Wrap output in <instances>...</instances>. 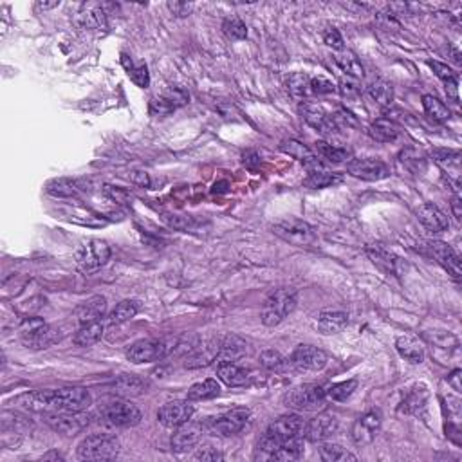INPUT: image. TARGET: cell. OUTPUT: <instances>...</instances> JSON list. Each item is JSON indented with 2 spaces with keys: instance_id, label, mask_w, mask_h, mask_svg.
Segmentation results:
<instances>
[{
  "instance_id": "cell-1",
  "label": "cell",
  "mask_w": 462,
  "mask_h": 462,
  "mask_svg": "<svg viewBox=\"0 0 462 462\" xmlns=\"http://www.w3.org/2000/svg\"><path fill=\"white\" fill-rule=\"evenodd\" d=\"M307 421L300 413H288L278 419H275L267 426L266 433L258 441V455L260 458H269L271 454L278 448L282 442L291 441L296 437H304Z\"/></svg>"
},
{
  "instance_id": "cell-2",
  "label": "cell",
  "mask_w": 462,
  "mask_h": 462,
  "mask_svg": "<svg viewBox=\"0 0 462 462\" xmlns=\"http://www.w3.org/2000/svg\"><path fill=\"white\" fill-rule=\"evenodd\" d=\"M298 304V293L293 288L276 289L264 302L262 323L266 327H276L291 314Z\"/></svg>"
},
{
  "instance_id": "cell-3",
  "label": "cell",
  "mask_w": 462,
  "mask_h": 462,
  "mask_svg": "<svg viewBox=\"0 0 462 462\" xmlns=\"http://www.w3.org/2000/svg\"><path fill=\"white\" fill-rule=\"evenodd\" d=\"M120 455V441L108 433H92L79 442V461H110Z\"/></svg>"
},
{
  "instance_id": "cell-4",
  "label": "cell",
  "mask_w": 462,
  "mask_h": 462,
  "mask_svg": "<svg viewBox=\"0 0 462 462\" xmlns=\"http://www.w3.org/2000/svg\"><path fill=\"white\" fill-rule=\"evenodd\" d=\"M327 401L325 388L314 383L298 385L283 396V404L296 412H314Z\"/></svg>"
},
{
  "instance_id": "cell-5",
  "label": "cell",
  "mask_w": 462,
  "mask_h": 462,
  "mask_svg": "<svg viewBox=\"0 0 462 462\" xmlns=\"http://www.w3.org/2000/svg\"><path fill=\"white\" fill-rule=\"evenodd\" d=\"M273 233L298 248L314 246L318 240L316 228L300 219H288V221L278 222L273 226Z\"/></svg>"
},
{
  "instance_id": "cell-6",
  "label": "cell",
  "mask_w": 462,
  "mask_h": 462,
  "mask_svg": "<svg viewBox=\"0 0 462 462\" xmlns=\"http://www.w3.org/2000/svg\"><path fill=\"white\" fill-rule=\"evenodd\" d=\"M20 340L27 349L34 350H42L47 347L53 345L58 336H56V331L53 327L46 323L42 318H25L20 323Z\"/></svg>"
},
{
  "instance_id": "cell-7",
  "label": "cell",
  "mask_w": 462,
  "mask_h": 462,
  "mask_svg": "<svg viewBox=\"0 0 462 462\" xmlns=\"http://www.w3.org/2000/svg\"><path fill=\"white\" fill-rule=\"evenodd\" d=\"M110 258V248L100 238H89L76 248V264L84 273H94L101 269Z\"/></svg>"
},
{
  "instance_id": "cell-8",
  "label": "cell",
  "mask_w": 462,
  "mask_h": 462,
  "mask_svg": "<svg viewBox=\"0 0 462 462\" xmlns=\"http://www.w3.org/2000/svg\"><path fill=\"white\" fill-rule=\"evenodd\" d=\"M177 342L168 343L165 340H154V338H148V340H139V342L132 343L127 350V359L136 365H141V363H154L159 359H165L168 354H172L175 350Z\"/></svg>"
},
{
  "instance_id": "cell-9",
  "label": "cell",
  "mask_w": 462,
  "mask_h": 462,
  "mask_svg": "<svg viewBox=\"0 0 462 462\" xmlns=\"http://www.w3.org/2000/svg\"><path fill=\"white\" fill-rule=\"evenodd\" d=\"M100 423L116 428H127V426H136L141 421V412L136 404L129 401H113V403L103 404L98 412Z\"/></svg>"
},
{
  "instance_id": "cell-10",
  "label": "cell",
  "mask_w": 462,
  "mask_h": 462,
  "mask_svg": "<svg viewBox=\"0 0 462 462\" xmlns=\"http://www.w3.org/2000/svg\"><path fill=\"white\" fill-rule=\"evenodd\" d=\"M250 417L251 412L248 409H233L222 413V416L212 417L206 423V426H208L210 432L219 433L222 437H231V435H237L238 432L246 428Z\"/></svg>"
},
{
  "instance_id": "cell-11",
  "label": "cell",
  "mask_w": 462,
  "mask_h": 462,
  "mask_svg": "<svg viewBox=\"0 0 462 462\" xmlns=\"http://www.w3.org/2000/svg\"><path fill=\"white\" fill-rule=\"evenodd\" d=\"M91 417L85 412H53L47 413V425L54 432L62 433L65 437H75L79 432H84L89 425Z\"/></svg>"
},
{
  "instance_id": "cell-12",
  "label": "cell",
  "mask_w": 462,
  "mask_h": 462,
  "mask_svg": "<svg viewBox=\"0 0 462 462\" xmlns=\"http://www.w3.org/2000/svg\"><path fill=\"white\" fill-rule=\"evenodd\" d=\"M347 172L352 177L361 181H381L387 179L388 175H390V168H388L387 162L374 158L350 159L347 162Z\"/></svg>"
},
{
  "instance_id": "cell-13",
  "label": "cell",
  "mask_w": 462,
  "mask_h": 462,
  "mask_svg": "<svg viewBox=\"0 0 462 462\" xmlns=\"http://www.w3.org/2000/svg\"><path fill=\"white\" fill-rule=\"evenodd\" d=\"M288 361L289 366H293L296 371L318 372L327 365V354H325L323 350L312 345H298L293 350L291 358Z\"/></svg>"
},
{
  "instance_id": "cell-14",
  "label": "cell",
  "mask_w": 462,
  "mask_h": 462,
  "mask_svg": "<svg viewBox=\"0 0 462 462\" xmlns=\"http://www.w3.org/2000/svg\"><path fill=\"white\" fill-rule=\"evenodd\" d=\"M188 101H190V94L184 89L170 87L159 96L152 98L150 103H148V113L152 116H168L179 107H184Z\"/></svg>"
},
{
  "instance_id": "cell-15",
  "label": "cell",
  "mask_w": 462,
  "mask_h": 462,
  "mask_svg": "<svg viewBox=\"0 0 462 462\" xmlns=\"http://www.w3.org/2000/svg\"><path fill=\"white\" fill-rule=\"evenodd\" d=\"M381 423H383V416L379 410L372 409L365 412L352 425V441L358 446L371 444L378 435L379 428H381Z\"/></svg>"
},
{
  "instance_id": "cell-16",
  "label": "cell",
  "mask_w": 462,
  "mask_h": 462,
  "mask_svg": "<svg viewBox=\"0 0 462 462\" xmlns=\"http://www.w3.org/2000/svg\"><path fill=\"white\" fill-rule=\"evenodd\" d=\"M300 114L309 127L321 132L323 136H333V134L338 132V127L334 123L333 116L329 113H325V108L320 107V105L304 101L300 105Z\"/></svg>"
},
{
  "instance_id": "cell-17",
  "label": "cell",
  "mask_w": 462,
  "mask_h": 462,
  "mask_svg": "<svg viewBox=\"0 0 462 462\" xmlns=\"http://www.w3.org/2000/svg\"><path fill=\"white\" fill-rule=\"evenodd\" d=\"M193 406L188 401H170V403L162 404L158 412V419L162 426L168 428H177V426L184 425L192 419Z\"/></svg>"
},
{
  "instance_id": "cell-18",
  "label": "cell",
  "mask_w": 462,
  "mask_h": 462,
  "mask_svg": "<svg viewBox=\"0 0 462 462\" xmlns=\"http://www.w3.org/2000/svg\"><path fill=\"white\" fill-rule=\"evenodd\" d=\"M338 430L336 416L329 412L318 413L314 419H311L305 426L304 437L311 442H323L329 437H333Z\"/></svg>"
},
{
  "instance_id": "cell-19",
  "label": "cell",
  "mask_w": 462,
  "mask_h": 462,
  "mask_svg": "<svg viewBox=\"0 0 462 462\" xmlns=\"http://www.w3.org/2000/svg\"><path fill=\"white\" fill-rule=\"evenodd\" d=\"M428 251L435 260H437L439 266H442V269L448 271V275L454 276L455 280L461 278L462 271H461V258L455 253L454 248L448 246L446 242L441 240H432L428 242Z\"/></svg>"
},
{
  "instance_id": "cell-20",
  "label": "cell",
  "mask_w": 462,
  "mask_h": 462,
  "mask_svg": "<svg viewBox=\"0 0 462 462\" xmlns=\"http://www.w3.org/2000/svg\"><path fill=\"white\" fill-rule=\"evenodd\" d=\"M75 20L82 30H87V31L107 30V13L103 11L101 4H96V2H87V4L79 6L78 11H76Z\"/></svg>"
},
{
  "instance_id": "cell-21",
  "label": "cell",
  "mask_w": 462,
  "mask_h": 462,
  "mask_svg": "<svg viewBox=\"0 0 462 462\" xmlns=\"http://www.w3.org/2000/svg\"><path fill=\"white\" fill-rule=\"evenodd\" d=\"M280 150H282L283 154H288V155H291V158L298 159V161H300L302 165L307 168L309 174H311V172L323 170V167H321V161H320V158L316 155V152L311 150V148L305 146L304 143L296 141V139H285V141H282V145H280Z\"/></svg>"
},
{
  "instance_id": "cell-22",
  "label": "cell",
  "mask_w": 462,
  "mask_h": 462,
  "mask_svg": "<svg viewBox=\"0 0 462 462\" xmlns=\"http://www.w3.org/2000/svg\"><path fill=\"white\" fill-rule=\"evenodd\" d=\"M200 437H203V426L188 421L184 425L177 426V432L172 435V450L177 451V454H184V451L195 448L199 444Z\"/></svg>"
},
{
  "instance_id": "cell-23",
  "label": "cell",
  "mask_w": 462,
  "mask_h": 462,
  "mask_svg": "<svg viewBox=\"0 0 462 462\" xmlns=\"http://www.w3.org/2000/svg\"><path fill=\"white\" fill-rule=\"evenodd\" d=\"M217 376L228 387H248V385L253 383V372L250 368L237 365L235 361L217 363Z\"/></svg>"
},
{
  "instance_id": "cell-24",
  "label": "cell",
  "mask_w": 462,
  "mask_h": 462,
  "mask_svg": "<svg viewBox=\"0 0 462 462\" xmlns=\"http://www.w3.org/2000/svg\"><path fill=\"white\" fill-rule=\"evenodd\" d=\"M366 255L371 257L372 262L376 264V266L379 267L381 271H385V273H388V275H403V260H401L399 257H397L396 253H392V251H388L387 248L383 246H368L366 248Z\"/></svg>"
},
{
  "instance_id": "cell-25",
  "label": "cell",
  "mask_w": 462,
  "mask_h": 462,
  "mask_svg": "<svg viewBox=\"0 0 462 462\" xmlns=\"http://www.w3.org/2000/svg\"><path fill=\"white\" fill-rule=\"evenodd\" d=\"M105 312H107V298L105 296H91L89 300L78 305L76 318H78L79 325L96 323V321H101Z\"/></svg>"
},
{
  "instance_id": "cell-26",
  "label": "cell",
  "mask_w": 462,
  "mask_h": 462,
  "mask_svg": "<svg viewBox=\"0 0 462 462\" xmlns=\"http://www.w3.org/2000/svg\"><path fill=\"white\" fill-rule=\"evenodd\" d=\"M417 219H419L421 224L425 226L428 231H432V233H442V231H446L448 226H450L448 217H446L437 206L430 205V203L417 208Z\"/></svg>"
},
{
  "instance_id": "cell-27",
  "label": "cell",
  "mask_w": 462,
  "mask_h": 462,
  "mask_svg": "<svg viewBox=\"0 0 462 462\" xmlns=\"http://www.w3.org/2000/svg\"><path fill=\"white\" fill-rule=\"evenodd\" d=\"M349 323V316L343 311H321L314 321V329L320 334L331 336V334L342 333Z\"/></svg>"
},
{
  "instance_id": "cell-28",
  "label": "cell",
  "mask_w": 462,
  "mask_h": 462,
  "mask_svg": "<svg viewBox=\"0 0 462 462\" xmlns=\"http://www.w3.org/2000/svg\"><path fill=\"white\" fill-rule=\"evenodd\" d=\"M248 352V343L242 338L228 334V336L219 338V356H217V363L219 361H237V359L244 358Z\"/></svg>"
},
{
  "instance_id": "cell-29",
  "label": "cell",
  "mask_w": 462,
  "mask_h": 462,
  "mask_svg": "<svg viewBox=\"0 0 462 462\" xmlns=\"http://www.w3.org/2000/svg\"><path fill=\"white\" fill-rule=\"evenodd\" d=\"M432 155L433 161L454 179V184L461 186V152L439 148V150H433Z\"/></svg>"
},
{
  "instance_id": "cell-30",
  "label": "cell",
  "mask_w": 462,
  "mask_h": 462,
  "mask_svg": "<svg viewBox=\"0 0 462 462\" xmlns=\"http://www.w3.org/2000/svg\"><path fill=\"white\" fill-rule=\"evenodd\" d=\"M396 349L401 354V358L413 363V365H419V363L425 361V347H423V343H421L417 338L410 336V334H404V336L397 338Z\"/></svg>"
},
{
  "instance_id": "cell-31",
  "label": "cell",
  "mask_w": 462,
  "mask_h": 462,
  "mask_svg": "<svg viewBox=\"0 0 462 462\" xmlns=\"http://www.w3.org/2000/svg\"><path fill=\"white\" fill-rule=\"evenodd\" d=\"M371 136L372 139L379 143H394L399 139L401 136V127L397 125L396 121L388 120V117H379L371 125Z\"/></svg>"
},
{
  "instance_id": "cell-32",
  "label": "cell",
  "mask_w": 462,
  "mask_h": 462,
  "mask_svg": "<svg viewBox=\"0 0 462 462\" xmlns=\"http://www.w3.org/2000/svg\"><path fill=\"white\" fill-rule=\"evenodd\" d=\"M334 63L338 65V69L342 72H345L347 78L352 79H361L365 71H363L361 62L358 60L354 53H350V51H342V53H338L334 56Z\"/></svg>"
},
{
  "instance_id": "cell-33",
  "label": "cell",
  "mask_w": 462,
  "mask_h": 462,
  "mask_svg": "<svg viewBox=\"0 0 462 462\" xmlns=\"http://www.w3.org/2000/svg\"><path fill=\"white\" fill-rule=\"evenodd\" d=\"M47 193L54 197H72L78 195L79 192H84L85 184L78 179H69V177H60V179H54L51 183H47L46 186Z\"/></svg>"
},
{
  "instance_id": "cell-34",
  "label": "cell",
  "mask_w": 462,
  "mask_h": 462,
  "mask_svg": "<svg viewBox=\"0 0 462 462\" xmlns=\"http://www.w3.org/2000/svg\"><path fill=\"white\" fill-rule=\"evenodd\" d=\"M314 152H316L318 158L325 159V161H329V162H336V165H340V162H347L352 159L350 158L349 148H345V146L333 145V143H327V141L314 143Z\"/></svg>"
},
{
  "instance_id": "cell-35",
  "label": "cell",
  "mask_w": 462,
  "mask_h": 462,
  "mask_svg": "<svg viewBox=\"0 0 462 462\" xmlns=\"http://www.w3.org/2000/svg\"><path fill=\"white\" fill-rule=\"evenodd\" d=\"M340 183H343V175L327 170L311 172L304 179V186L311 188V190H323V188L336 186Z\"/></svg>"
},
{
  "instance_id": "cell-36",
  "label": "cell",
  "mask_w": 462,
  "mask_h": 462,
  "mask_svg": "<svg viewBox=\"0 0 462 462\" xmlns=\"http://www.w3.org/2000/svg\"><path fill=\"white\" fill-rule=\"evenodd\" d=\"M426 388L425 387H416L410 392H406L403 397V403H401L399 410L404 413H413V416H419L423 413V410L426 409Z\"/></svg>"
},
{
  "instance_id": "cell-37",
  "label": "cell",
  "mask_w": 462,
  "mask_h": 462,
  "mask_svg": "<svg viewBox=\"0 0 462 462\" xmlns=\"http://www.w3.org/2000/svg\"><path fill=\"white\" fill-rule=\"evenodd\" d=\"M221 394V385L217 379H205L199 383L192 385L188 390V401H208Z\"/></svg>"
},
{
  "instance_id": "cell-38",
  "label": "cell",
  "mask_w": 462,
  "mask_h": 462,
  "mask_svg": "<svg viewBox=\"0 0 462 462\" xmlns=\"http://www.w3.org/2000/svg\"><path fill=\"white\" fill-rule=\"evenodd\" d=\"M366 94H368V98H371L376 105L383 108L390 107L392 101H394V89H392V85L388 84V82H385V79L372 82V84L366 87Z\"/></svg>"
},
{
  "instance_id": "cell-39",
  "label": "cell",
  "mask_w": 462,
  "mask_h": 462,
  "mask_svg": "<svg viewBox=\"0 0 462 462\" xmlns=\"http://www.w3.org/2000/svg\"><path fill=\"white\" fill-rule=\"evenodd\" d=\"M304 457V441L302 437L285 441L271 454V461H298Z\"/></svg>"
},
{
  "instance_id": "cell-40",
  "label": "cell",
  "mask_w": 462,
  "mask_h": 462,
  "mask_svg": "<svg viewBox=\"0 0 462 462\" xmlns=\"http://www.w3.org/2000/svg\"><path fill=\"white\" fill-rule=\"evenodd\" d=\"M121 63L125 67L127 75L132 79L138 87L146 89L150 85V75H148V67L145 63H134L132 58H129L127 54H121Z\"/></svg>"
},
{
  "instance_id": "cell-41",
  "label": "cell",
  "mask_w": 462,
  "mask_h": 462,
  "mask_svg": "<svg viewBox=\"0 0 462 462\" xmlns=\"http://www.w3.org/2000/svg\"><path fill=\"white\" fill-rule=\"evenodd\" d=\"M399 161L406 170H410L412 174H425L426 168H428V159L423 152H419L417 148H404L399 154Z\"/></svg>"
},
{
  "instance_id": "cell-42",
  "label": "cell",
  "mask_w": 462,
  "mask_h": 462,
  "mask_svg": "<svg viewBox=\"0 0 462 462\" xmlns=\"http://www.w3.org/2000/svg\"><path fill=\"white\" fill-rule=\"evenodd\" d=\"M145 388H146V381L136 378V376H121V378H117L113 385V390L123 397L139 396Z\"/></svg>"
},
{
  "instance_id": "cell-43",
  "label": "cell",
  "mask_w": 462,
  "mask_h": 462,
  "mask_svg": "<svg viewBox=\"0 0 462 462\" xmlns=\"http://www.w3.org/2000/svg\"><path fill=\"white\" fill-rule=\"evenodd\" d=\"M101 336H103V325H101V321L82 325L78 329V333L75 334V343L78 347L96 345V343L101 340Z\"/></svg>"
},
{
  "instance_id": "cell-44",
  "label": "cell",
  "mask_w": 462,
  "mask_h": 462,
  "mask_svg": "<svg viewBox=\"0 0 462 462\" xmlns=\"http://www.w3.org/2000/svg\"><path fill=\"white\" fill-rule=\"evenodd\" d=\"M139 311V305L136 300H123L116 305L113 312H110V318H108V323L110 325H121L130 321L132 318H136Z\"/></svg>"
},
{
  "instance_id": "cell-45",
  "label": "cell",
  "mask_w": 462,
  "mask_h": 462,
  "mask_svg": "<svg viewBox=\"0 0 462 462\" xmlns=\"http://www.w3.org/2000/svg\"><path fill=\"white\" fill-rule=\"evenodd\" d=\"M423 107H425V113L432 117L433 121L437 123H444V121L450 120V108L446 107L441 100H437L432 94H425L423 96Z\"/></svg>"
},
{
  "instance_id": "cell-46",
  "label": "cell",
  "mask_w": 462,
  "mask_h": 462,
  "mask_svg": "<svg viewBox=\"0 0 462 462\" xmlns=\"http://www.w3.org/2000/svg\"><path fill=\"white\" fill-rule=\"evenodd\" d=\"M288 87L293 96L300 98V100L312 96L311 76L305 75V72H295V75L289 76Z\"/></svg>"
},
{
  "instance_id": "cell-47",
  "label": "cell",
  "mask_w": 462,
  "mask_h": 462,
  "mask_svg": "<svg viewBox=\"0 0 462 462\" xmlns=\"http://www.w3.org/2000/svg\"><path fill=\"white\" fill-rule=\"evenodd\" d=\"M356 388H358V381L356 379H347V381H342V383H334L329 388H325V394H327V399L343 403V401H347L354 394Z\"/></svg>"
},
{
  "instance_id": "cell-48",
  "label": "cell",
  "mask_w": 462,
  "mask_h": 462,
  "mask_svg": "<svg viewBox=\"0 0 462 462\" xmlns=\"http://www.w3.org/2000/svg\"><path fill=\"white\" fill-rule=\"evenodd\" d=\"M320 457L321 461L325 462H347V461L354 462L356 458H358L354 454L347 451L345 448L340 444H323L320 448Z\"/></svg>"
},
{
  "instance_id": "cell-49",
  "label": "cell",
  "mask_w": 462,
  "mask_h": 462,
  "mask_svg": "<svg viewBox=\"0 0 462 462\" xmlns=\"http://www.w3.org/2000/svg\"><path fill=\"white\" fill-rule=\"evenodd\" d=\"M260 365L266 368V371H275V372H283L289 368V361L280 354L278 350H264L260 354Z\"/></svg>"
},
{
  "instance_id": "cell-50",
  "label": "cell",
  "mask_w": 462,
  "mask_h": 462,
  "mask_svg": "<svg viewBox=\"0 0 462 462\" xmlns=\"http://www.w3.org/2000/svg\"><path fill=\"white\" fill-rule=\"evenodd\" d=\"M222 30L229 40H244L248 37L246 24L237 17H229L222 22Z\"/></svg>"
},
{
  "instance_id": "cell-51",
  "label": "cell",
  "mask_w": 462,
  "mask_h": 462,
  "mask_svg": "<svg viewBox=\"0 0 462 462\" xmlns=\"http://www.w3.org/2000/svg\"><path fill=\"white\" fill-rule=\"evenodd\" d=\"M311 91L312 96H321V94H333L336 91V85L331 79L318 76V78H311Z\"/></svg>"
},
{
  "instance_id": "cell-52",
  "label": "cell",
  "mask_w": 462,
  "mask_h": 462,
  "mask_svg": "<svg viewBox=\"0 0 462 462\" xmlns=\"http://www.w3.org/2000/svg\"><path fill=\"white\" fill-rule=\"evenodd\" d=\"M430 67L433 69V72L439 76V78L444 82V84H451V82H458V76L457 72L451 69V67H448L446 63H441V62H430Z\"/></svg>"
},
{
  "instance_id": "cell-53",
  "label": "cell",
  "mask_w": 462,
  "mask_h": 462,
  "mask_svg": "<svg viewBox=\"0 0 462 462\" xmlns=\"http://www.w3.org/2000/svg\"><path fill=\"white\" fill-rule=\"evenodd\" d=\"M323 42L327 44L329 47H333L334 51H343V47H345V42H343L342 33H340L336 27H329V30H325Z\"/></svg>"
},
{
  "instance_id": "cell-54",
  "label": "cell",
  "mask_w": 462,
  "mask_h": 462,
  "mask_svg": "<svg viewBox=\"0 0 462 462\" xmlns=\"http://www.w3.org/2000/svg\"><path fill=\"white\" fill-rule=\"evenodd\" d=\"M359 85H358V79H352V78H342L340 79V92H342L343 96L345 98H356L359 94Z\"/></svg>"
},
{
  "instance_id": "cell-55",
  "label": "cell",
  "mask_w": 462,
  "mask_h": 462,
  "mask_svg": "<svg viewBox=\"0 0 462 462\" xmlns=\"http://www.w3.org/2000/svg\"><path fill=\"white\" fill-rule=\"evenodd\" d=\"M168 9L175 17L184 18L193 11V4H190V2H168Z\"/></svg>"
},
{
  "instance_id": "cell-56",
  "label": "cell",
  "mask_w": 462,
  "mask_h": 462,
  "mask_svg": "<svg viewBox=\"0 0 462 462\" xmlns=\"http://www.w3.org/2000/svg\"><path fill=\"white\" fill-rule=\"evenodd\" d=\"M105 190V193H107L108 197H110V199L113 200H116V203H127V200L130 199V195H129V192H127V190H123V188H114V186H105L103 188Z\"/></svg>"
},
{
  "instance_id": "cell-57",
  "label": "cell",
  "mask_w": 462,
  "mask_h": 462,
  "mask_svg": "<svg viewBox=\"0 0 462 462\" xmlns=\"http://www.w3.org/2000/svg\"><path fill=\"white\" fill-rule=\"evenodd\" d=\"M193 458H195V461H222V454L212 450V448H205V450L197 451V454L193 455Z\"/></svg>"
},
{
  "instance_id": "cell-58",
  "label": "cell",
  "mask_w": 462,
  "mask_h": 462,
  "mask_svg": "<svg viewBox=\"0 0 462 462\" xmlns=\"http://www.w3.org/2000/svg\"><path fill=\"white\" fill-rule=\"evenodd\" d=\"M462 203H461V195H458V193H455V197L454 199H451V212H454V215H455V219H457V221H461L462 219Z\"/></svg>"
},
{
  "instance_id": "cell-59",
  "label": "cell",
  "mask_w": 462,
  "mask_h": 462,
  "mask_svg": "<svg viewBox=\"0 0 462 462\" xmlns=\"http://www.w3.org/2000/svg\"><path fill=\"white\" fill-rule=\"evenodd\" d=\"M132 181L136 184H139V186H148V184H150V179H148V174H145V172H134V174H132Z\"/></svg>"
},
{
  "instance_id": "cell-60",
  "label": "cell",
  "mask_w": 462,
  "mask_h": 462,
  "mask_svg": "<svg viewBox=\"0 0 462 462\" xmlns=\"http://www.w3.org/2000/svg\"><path fill=\"white\" fill-rule=\"evenodd\" d=\"M448 383L455 388L457 392H461V371H454L448 376Z\"/></svg>"
},
{
  "instance_id": "cell-61",
  "label": "cell",
  "mask_w": 462,
  "mask_h": 462,
  "mask_svg": "<svg viewBox=\"0 0 462 462\" xmlns=\"http://www.w3.org/2000/svg\"><path fill=\"white\" fill-rule=\"evenodd\" d=\"M56 6H60L58 0H56V2H38L37 8H40V9H51V8H56Z\"/></svg>"
}]
</instances>
